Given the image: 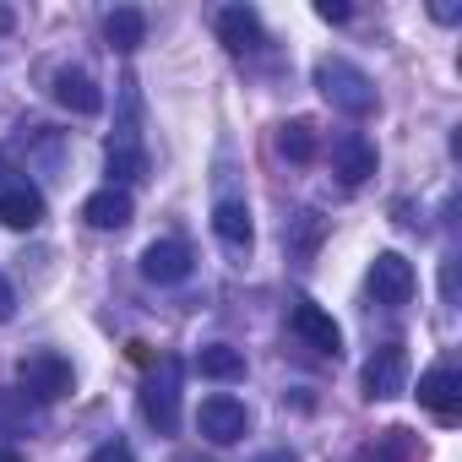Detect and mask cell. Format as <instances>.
I'll list each match as a JSON object with an SVG mask.
<instances>
[{
	"instance_id": "obj_1",
	"label": "cell",
	"mask_w": 462,
	"mask_h": 462,
	"mask_svg": "<svg viewBox=\"0 0 462 462\" xmlns=\"http://www.w3.org/2000/svg\"><path fill=\"white\" fill-rule=\"evenodd\" d=\"M316 88H321V98H327L337 115H348V120H365V115H375V104H381L370 71L354 66V60H343V55H321V60H316Z\"/></svg>"
},
{
	"instance_id": "obj_2",
	"label": "cell",
	"mask_w": 462,
	"mask_h": 462,
	"mask_svg": "<svg viewBox=\"0 0 462 462\" xmlns=\"http://www.w3.org/2000/svg\"><path fill=\"white\" fill-rule=\"evenodd\" d=\"M136 408H142V419H147L158 435H174V430H180V359H163L158 375L142 381Z\"/></svg>"
},
{
	"instance_id": "obj_3",
	"label": "cell",
	"mask_w": 462,
	"mask_h": 462,
	"mask_svg": "<svg viewBox=\"0 0 462 462\" xmlns=\"http://www.w3.org/2000/svg\"><path fill=\"white\" fill-rule=\"evenodd\" d=\"M17 381H23V397H28V402H60V397L77 386L71 359H60V354H28V359L17 365Z\"/></svg>"
},
{
	"instance_id": "obj_4",
	"label": "cell",
	"mask_w": 462,
	"mask_h": 462,
	"mask_svg": "<svg viewBox=\"0 0 462 462\" xmlns=\"http://www.w3.org/2000/svg\"><path fill=\"white\" fill-rule=\"evenodd\" d=\"M196 430H201L212 446H235V440H245V430H251V408H245L240 397H228V392H212V397H201V408H196Z\"/></svg>"
},
{
	"instance_id": "obj_5",
	"label": "cell",
	"mask_w": 462,
	"mask_h": 462,
	"mask_svg": "<svg viewBox=\"0 0 462 462\" xmlns=\"http://www.w3.org/2000/svg\"><path fill=\"white\" fill-rule=\"evenodd\" d=\"M413 289H419V273H413V262H408L402 251H381V256L370 262V294H375V305L402 310V305L413 300Z\"/></svg>"
},
{
	"instance_id": "obj_6",
	"label": "cell",
	"mask_w": 462,
	"mask_h": 462,
	"mask_svg": "<svg viewBox=\"0 0 462 462\" xmlns=\"http://www.w3.org/2000/svg\"><path fill=\"white\" fill-rule=\"evenodd\" d=\"M402 392H408V354H402V343H381L365 359V397L386 402V397H402Z\"/></svg>"
},
{
	"instance_id": "obj_7",
	"label": "cell",
	"mask_w": 462,
	"mask_h": 462,
	"mask_svg": "<svg viewBox=\"0 0 462 462\" xmlns=\"http://www.w3.org/2000/svg\"><path fill=\"white\" fill-rule=\"evenodd\" d=\"M289 327L316 348V354H337L343 348V327L316 305V300H294V310H289Z\"/></svg>"
},
{
	"instance_id": "obj_8",
	"label": "cell",
	"mask_w": 462,
	"mask_h": 462,
	"mask_svg": "<svg viewBox=\"0 0 462 462\" xmlns=\"http://www.w3.org/2000/svg\"><path fill=\"white\" fill-rule=\"evenodd\" d=\"M332 174H337L343 185H365V180L375 174V147H370L359 131L332 136Z\"/></svg>"
},
{
	"instance_id": "obj_9",
	"label": "cell",
	"mask_w": 462,
	"mask_h": 462,
	"mask_svg": "<svg viewBox=\"0 0 462 462\" xmlns=\"http://www.w3.org/2000/svg\"><path fill=\"white\" fill-rule=\"evenodd\" d=\"M142 278L147 283H185L190 278V245L185 240H152L142 251Z\"/></svg>"
},
{
	"instance_id": "obj_10",
	"label": "cell",
	"mask_w": 462,
	"mask_h": 462,
	"mask_svg": "<svg viewBox=\"0 0 462 462\" xmlns=\"http://www.w3.org/2000/svg\"><path fill=\"white\" fill-rule=\"evenodd\" d=\"M212 235H217L228 251H251V240H256L251 207H245L240 196H217V207H212Z\"/></svg>"
},
{
	"instance_id": "obj_11",
	"label": "cell",
	"mask_w": 462,
	"mask_h": 462,
	"mask_svg": "<svg viewBox=\"0 0 462 462\" xmlns=\"http://www.w3.org/2000/svg\"><path fill=\"white\" fill-rule=\"evenodd\" d=\"M50 93H55V104H60V109H71V115H98V109H104V93H98V82H93L82 66L55 71Z\"/></svg>"
},
{
	"instance_id": "obj_12",
	"label": "cell",
	"mask_w": 462,
	"mask_h": 462,
	"mask_svg": "<svg viewBox=\"0 0 462 462\" xmlns=\"http://www.w3.org/2000/svg\"><path fill=\"white\" fill-rule=\"evenodd\" d=\"M419 402L451 424V419H457V402H462V375H457L451 365H430V370L419 375Z\"/></svg>"
},
{
	"instance_id": "obj_13",
	"label": "cell",
	"mask_w": 462,
	"mask_h": 462,
	"mask_svg": "<svg viewBox=\"0 0 462 462\" xmlns=\"http://www.w3.org/2000/svg\"><path fill=\"white\" fill-rule=\"evenodd\" d=\"M0 223H6V228H39L44 223V196L28 180L0 185Z\"/></svg>"
},
{
	"instance_id": "obj_14",
	"label": "cell",
	"mask_w": 462,
	"mask_h": 462,
	"mask_svg": "<svg viewBox=\"0 0 462 462\" xmlns=\"http://www.w3.org/2000/svg\"><path fill=\"white\" fill-rule=\"evenodd\" d=\"M82 217H88L93 228H125V223L136 217V201H131V190L104 185V190H93V196L82 201Z\"/></svg>"
},
{
	"instance_id": "obj_15",
	"label": "cell",
	"mask_w": 462,
	"mask_h": 462,
	"mask_svg": "<svg viewBox=\"0 0 462 462\" xmlns=\"http://www.w3.org/2000/svg\"><path fill=\"white\" fill-rule=\"evenodd\" d=\"M217 39L235 55H251V50H262V17L251 6H223L217 12Z\"/></svg>"
},
{
	"instance_id": "obj_16",
	"label": "cell",
	"mask_w": 462,
	"mask_h": 462,
	"mask_svg": "<svg viewBox=\"0 0 462 462\" xmlns=\"http://www.w3.org/2000/svg\"><path fill=\"white\" fill-rule=\"evenodd\" d=\"M104 158H109V174L120 180V190H125L131 180H142V174H147V152H142V142H136V131H131V125L109 142V152H104ZM115 180H109V185H115Z\"/></svg>"
},
{
	"instance_id": "obj_17",
	"label": "cell",
	"mask_w": 462,
	"mask_h": 462,
	"mask_svg": "<svg viewBox=\"0 0 462 462\" xmlns=\"http://www.w3.org/2000/svg\"><path fill=\"white\" fill-rule=\"evenodd\" d=\"M104 39H109V50L131 55V50L147 44V17H142L136 6H115V12L104 17Z\"/></svg>"
},
{
	"instance_id": "obj_18",
	"label": "cell",
	"mask_w": 462,
	"mask_h": 462,
	"mask_svg": "<svg viewBox=\"0 0 462 462\" xmlns=\"http://www.w3.org/2000/svg\"><path fill=\"white\" fill-rule=\"evenodd\" d=\"M354 462H419V440L408 430H381L370 446H359Z\"/></svg>"
},
{
	"instance_id": "obj_19",
	"label": "cell",
	"mask_w": 462,
	"mask_h": 462,
	"mask_svg": "<svg viewBox=\"0 0 462 462\" xmlns=\"http://www.w3.org/2000/svg\"><path fill=\"white\" fill-rule=\"evenodd\" d=\"M196 370H201L207 381H240V375H245V354L228 348V343H207V348L196 354Z\"/></svg>"
},
{
	"instance_id": "obj_20",
	"label": "cell",
	"mask_w": 462,
	"mask_h": 462,
	"mask_svg": "<svg viewBox=\"0 0 462 462\" xmlns=\"http://www.w3.org/2000/svg\"><path fill=\"white\" fill-rule=\"evenodd\" d=\"M39 430V408L23 392H0V435H33Z\"/></svg>"
},
{
	"instance_id": "obj_21",
	"label": "cell",
	"mask_w": 462,
	"mask_h": 462,
	"mask_svg": "<svg viewBox=\"0 0 462 462\" xmlns=\"http://www.w3.org/2000/svg\"><path fill=\"white\" fill-rule=\"evenodd\" d=\"M278 152L289 163H310L316 158V125L310 120H283L278 125Z\"/></svg>"
},
{
	"instance_id": "obj_22",
	"label": "cell",
	"mask_w": 462,
	"mask_h": 462,
	"mask_svg": "<svg viewBox=\"0 0 462 462\" xmlns=\"http://www.w3.org/2000/svg\"><path fill=\"white\" fill-rule=\"evenodd\" d=\"M88 462H136V457H131V446H125V440H104Z\"/></svg>"
},
{
	"instance_id": "obj_23",
	"label": "cell",
	"mask_w": 462,
	"mask_h": 462,
	"mask_svg": "<svg viewBox=\"0 0 462 462\" xmlns=\"http://www.w3.org/2000/svg\"><path fill=\"white\" fill-rule=\"evenodd\" d=\"M316 17H321V23H348V17H354V6H348V0H321Z\"/></svg>"
},
{
	"instance_id": "obj_24",
	"label": "cell",
	"mask_w": 462,
	"mask_h": 462,
	"mask_svg": "<svg viewBox=\"0 0 462 462\" xmlns=\"http://www.w3.org/2000/svg\"><path fill=\"white\" fill-rule=\"evenodd\" d=\"M17 316V289H12V278L0 273V321H12Z\"/></svg>"
},
{
	"instance_id": "obj_25",
	"label": "cell",
	"mask_w": 462,
	"mask_h": 462,
	"mask_svg": "<svg viewBox=\"0 0 462 462\" xmlns=\"http://www.w3.org/2000/svg\"><path fill=\"white\" fill-rule=\"evenodd\" d=\"M430 12H435V23H457V17H462V12L451 6V0H435V6H430Z\"/></svg>"
},
{
	"instance_id": "obj_26",
	"label": "cell",
	"mask_w": 462,
	"mask_h": 462,
	"mask_svg": "<svg viewBox=\"0 0 462 462\" xmlns=\"http://www.w3.org/2000/svg\"><path fill=\"white\" fill-rule=\"evenodd\" d=\"M440 289H446V300L457 305V267H451V262H446V278H440Z\"/></svg>"
},
{
	"instance_id": "obj_27",
	"label": "cell",
	"mask_w": 462,
	"mask_h": 462,
	"mask_svg": "<svg viewBox=\"0 0 462 462\" xmlns=\"http://www.w3.org/2000/svg\"><path fill=\"white\" fill-rule=\"evenodd\" d=\"M256 462H300L294 451H267V457H256Z\"/></svg>"
},
{
	"instance_id": "obj_28",
	"label": "cell",
	"mask_w": 462,
	"mask_h": 462,
	"mask_svg": "<svg viewBox=\"0 0 462 462\" xmlns=\"http://www.w3.org/2000/svg\"><path fill=\"white\" fill-rule=\"evenodd\" d=\"M6 28H12V12H0V33H6Z\"/></svg>"
},
{
	"instance_id": "obj_29",
	"label": "cell",
	"mask_w": 462,
	"mask_h": 462,
	"mask_svg": "<svg viewBox=\"0 0 462 462\" xmlns=\"http://www.w3.org/2000/svg\"><path fill=\"white\" fill-rule=\"evenodd\" d=\"M0 462H23V457H17V451H0Z\"/></svg>"
},
{
	"instance_id": "obj_30",
	"label": "cell",
	"mask_w": 462,
	"mask_h": 462,
	"mask_svg": "<svg viewBox=\"0 0 462 462\" xmlns=\"http://www.w3.org/2000/svg\"><path fill=\"white\" fill-rule=\"evenodd\" d=\"M180 462H207V457H180Z\"/></svg>"
}]
</instances>
